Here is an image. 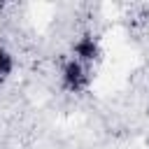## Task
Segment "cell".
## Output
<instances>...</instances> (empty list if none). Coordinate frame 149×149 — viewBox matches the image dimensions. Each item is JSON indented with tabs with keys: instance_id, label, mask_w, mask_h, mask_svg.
Instances as JSON below:
<instances>
[{
	"instance_id": "1",
	"label": "cell",
	"mask_w": 149,
	"mask_h": 149,
	"mask_svg": "<svg viewBox=\"0 0 149 149\" xmlns=\"http://www.w3.org/2000/svg\"><path fill=\"white\" fill-rule=\"evenodd\" d=\"M61 79H63V86H65L68 91L79 93V91H84V88L88 86V68L72 56V58H68V61L63 63V68H61Z\"/></svg>"
},
{
	"instance_id": "2",
	"label": "cell",
	"mask_w": 149,
	"mask_h": 149,
	"mask_svg": "<svg viewBox=\"0 0 149 149\" xmlns=\"http://www.w3.org/2000/svg\"><path fill=\"white\" fill-rule=\"evenodd\" d=\"M72 54H74L77 61H81L84 65H88V63L98 61V56H100V47H98V42H95L91 35H81V37L72 44Z\"/></svg>"
},
{
	"instance_id": "3",
	"label": "cell",
	"mask_w": 149,
	"mask_h": 149,
	"mask_svg": "<svg viewBox=\"0 0 149 149\" xmlns=\"http://www.w3.org/2000/svg\"><path fill=\"white\" fill-rule=\"evenodd\" d=\"M12 70H14V58H12V54H9L5 47H0V77H7Z\"/></svg>"
}]
</instances>
